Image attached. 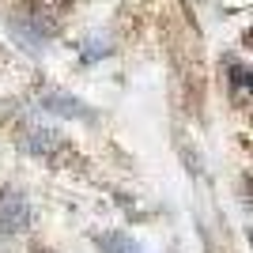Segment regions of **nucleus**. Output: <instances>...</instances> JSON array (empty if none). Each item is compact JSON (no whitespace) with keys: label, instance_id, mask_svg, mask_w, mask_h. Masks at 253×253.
<instances>
[{"label":"nucleus","instance_id":"obj_1","mask_svg":"<svg viewBox=\"0 0 253 253\" xmlns=\"http://www.w3.org/2000/svg\"><path fill=\"white\" fill-rule=\"evenodd\" d=\"M31 227V204L19 189H0V234H19Z\"/></svg>","mask_w":253,"mask_h":253},{"label":"nucleus","instance_id":"obj_2","mask_svg":"<svg viewBox=\"0 0 253 253\" xmlns=\"http://www.w3.org/2000/svg\"><path fill=\"white\" fill-rule=\"evenodd\" d=\"M8 31L15 34V38H19V45H23V49H31V53L45 49V38H49V31H42V23H31V27H27L23 19H15V23L8 27Z\"/></svg>","mask_w":253,"mask_h":253},{"label":"nucleus","instance_id":"obj_3","mask_svg":"<svg viewBox=\"0 0 253 253\" xmlns=\"http://www.w3.org/2000/svg\"><path fill=\"white\" fill-rule=\"evenodd\" d=\"M23 148L34 151V155H53V151L61 148V132H53V128H31L23 136Z\"/></svg>","mask_w":253,"mask_h":253},{"label":"nucleus","instance_id":"obj_4","mask_svg":"<svg viewBox=\"0 0 253 253\" xmlns=\"http://www.w3.org/2000/svg\"><path fill=\"white\" fill-rule=\"evenodd\" d=\"M42 106L45 110H53V114H64V117H91L84 110V102H80V98H68V95H57V91H45L42 95Z\"/></svg>","mask_w":253,"mask_h":253},{"label":"nucleus","instance_id":"obj_5","mask_svg":"<svg viewBox=\"0 0 253 253\" xmlns=\"http://www.w3.org/2000/svg\"><path fill=\"white\" fill-rule=\"evenodd\" d=\"M95 246H98L102 253H140V246L132 242L125 231H106V234H98Z\"/></svg>","mask_w":253,"mask_h":253},{"label":"nucleus","instance_id":"obj_6","mask_svg":"<svg viewBox=\"0 0 253 253\" xmlns=\"http://www.w3.org/2000/svg\"><path fill=\"white\" fill-rule=\"evenodd\" d=\"M231 87H234V91H250V95H253V72H250V68H242V64H234V68H231Z\"/></svg>","mask_w":253,"mask_h":253},{"label":"nucleus","instance_id":"obj_7","mask_svg":"<svg viewBox=\"0 0 253 253\" xmlns=\"http://www.w3.org/2000/svg\"><path fill=\"white\" fill-rule=\"evenodd\" d=\"M106 42H98V38H91V42H87V49H84V61H98V57H106Z\"/></svg>","mask_w":253,"mask_h":253}]
</instances>
